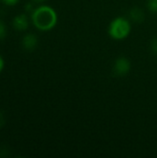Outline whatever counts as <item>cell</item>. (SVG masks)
Wrapping results in <instances>:
<instances>
[{"label":"cell","mask_w":157,"mask_h":158,"mask_svg":"<svg viewBox=\"0 0 157 158\" xmlns=\"http://www.w3.org/2000/svg\"><path fill=\"white\" fill-rule=\"evenodd\" d=\"M31 22L34 27L41 31L53 30L57 24V13L50 6L42 5L33 9L31 15Z\"/></svg>","instance_id":"1"},{"label":"cell","mask_w":157,"mask_h":158,"mask_svg":"<svg viewBox=\"0 0 157 158\" xmlns=\"http://www.w3.org/2000/svg\"><path fill=\"white\" fill-rule=\"evenodd\" d=\"M131 32L130 20L125 17H117L111 20L107 28L109 37L116 41H122L129 37Z\"/></svg>","instance_id":"2"},{"label":"cell","mask_w":157,"mask_h":158,"mask_svg":"<svg viewBox=\"0 0 157 158\" xmlns=\"http://www.w3.org/2000/svg\"><path fill=\"white\" fill-rule=\"evenodd\" d=\"M130 69H131L130 60L126 56H120V57H118L114 61L112 70L115 76L124 77L127 74H129V72L130 71Z\"/></svg>","instance_id":"3"},{"label":"cell","mask_w":157,"mask_h":158,"mask_svg":"<svg viewBox=\"0 0 157 158\" xmlns=\"http://www.w3.org/2000/svg\"><path fill=\"white\" fill-rule=\"evenodd\" d=\"M38 37L33 33H27L23 36L21 40L22 47L26 51H33L38 45Z\"/></svg>","instance_id":"4"},{"label":"cell","mask_w":157,"mask_h":158,"mask_svg":"<svg viewBox=\"0 0 157 158\" xmlns=\"http://www.w3.org/2000/svg\"><path fill=\"white\" fill-rule=\"evenodd\" d=\"M12 25L15 30L23 31H26L29 27V19L26 14H19L14 17L12 20Z\"/></svg>","instance_id":"5"},{"label":"cell","mask_w":157,"mask_h":158,"mask_svg":"<svg viewBox=\"0 0 157 158\" xmlns=\"http://www.w3.org/2000/svg\"><path fill=\"white\" fill-rule=\"evenodd\" d=\"M145 19V14L144 11L139 7V6H134L130 9L129 11V19L135 22V23H141Z\"/></svg>","instance_id":"6"},{"label":"cell","mask_w":157,"mask_h":158,"mask_svg":"<svg viewBox=\"0 0 157 158\" xmlns=\"http://www.w3.org/2000/svg\"><path fill=\"white\" fill-rule=\"evenodd\" d=\"M146 6L151 13H157V0H147Z\"/></svg>","instance_id":"7"},{"label":"cell","mask_w":157,"mask_h":158,"mask_svg":"<svg viewBox=\"0 0 157 158\" xmlns=\"http://www.w3.org/2000/svg\"><path fill=\"white\" fill-rule=\"evenodd\" d=\"M6 26L4 21L0 20V40L4 39L6 36Z\"/></svg>","instance_id":"8"},{"label":"cell","mask_w":157,"mask_h":158,"mask_svg":"<svg viewBox=\"0 0 157 158\" xmlns=\"http://www.w3.org/2000/svg\"><path fill=\"white\" fill-rule=\"evenodd\" d=\"M150 49H151V51H152V53H153L154 55L157 56V37L154 38V39L151 41Z\"/></svg>","instance_id":"9"},{"label":"cell","mask_w":157,"mask_h":158,"mask_svg":"<svg viewBox=\"0 0 157 158\" xmlns=\"http://www.w3.org/2000/svg\"><path fill=\"white\" fill-rule=\"evenodd\" d=\"M9 155V150L6 146L0 147V157H6Z\"/></svg>","instance_id":"10"},{"label":"cell","mask_w":157,"mask_h":158,"mask_svg":"<svg viewBox=\"0 0 157 158\" xmlns=\"http://www.w3.org/2000/svg\"><path fill=\"white\" fill-rule=\"evenodd\" d=\"M5 124H6V116L4 114V112L0 110V129L2 127H4Z\"/></svg>","instance_id":"11"},{"label":"cell","mask_w":157,"mask_h":158,"mask_svg":"<svg viewBox=\"0 0 157 158\" xmlns=\"http://www.w3.org/2000/svg\"><path fill=\"white\" fill-rule=\"evenodd\" d=\"M6 6H15L19 0H1Z\"/></svg>","instance_id":"12"},{"label":"cell","mask_w":157,"mask_h":158,"mask_svg":"<svg viewBox=\"0 0 157 158\" xmlns=\"http://www.w3.org/2000/svg\"><path fill=\"white\" fill-rule=\"evenodd\" d=\"M25 9H26V11H28V12H32L33 11V6H32V4L31 3H28L26 6H25Z\"/></svg>","instance_id":"13"},{"label":"cell","mask_w":157,"mask_h":158,"mask_svg":"<svg viewBox=\"0 0 157 158\" xmlns=\"http://www.w3.org/2000/svg\"><path fill=\"white\" fill-rule=\"evenodd\" d=\"M4 68H5V60H4V58L0 56V73L3 71Z\"/></svg>","instance_id":"14"},{"label":"cell","mask_w":157,"mask_h":158,"mask_svg":"<svg viewBox=\"0 0 157 158\" xmlns=\"http://www.w3.org/2000/svg\"><path fill=\"white\" fill-rule=\"evenodd\" d=\"M31 1L34 2V3H43V2H44L46 0H31Z\"/></svg>","instance_id":"15"}]
</instances>
